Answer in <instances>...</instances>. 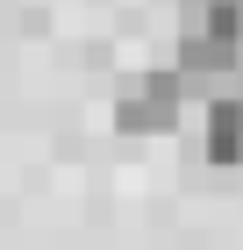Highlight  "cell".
<instances>
[{
	"instance_id": "1",
	"label": "cell",
	"mask_w": 243,
	"mask_h": 250,
	"mask_svg": "<svg viewBox=\"0 0 243 250\" xmlns=\"http://www.w3.org/2000/svg\"><path fill=\"white\" fill-rule=\"evenodd\" d=\"M186 72L179 64H150V72L122 79V93H114V129L122 136H172L179 115H186Z\"/></svg>"
},
{
	"instance_id": "2",
	"label": "cell",
	"mask_w": 243,
	"mask_h": 250,
	"mask_svg": "<svg viewBox=\"0 0 243 250\" xmlns=\"http://www.w3.org/2000/svg\"><path fill=\"white\" fill-rule=\"evenodd\" d=\"M200 157L236 172L243 165V93L236 86H215L207 93V115H200Z\"/></svg>"
}]
</instances>
